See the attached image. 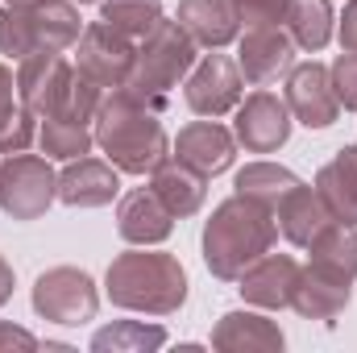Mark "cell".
Listing matches in <instances>:
<instances>
[{
    "instance_id": "obj_7",
    "label": "cell",
    "mask_w": 357,
    "mask_h": 353,
    "mask_svg": "<svg viewBox=\"0 0 357 353\" xmlns=\"http://www.w3.org/2000/svg\"><path fill=\"white\" fill-rule=\"evenodd\" d=\"M59 200V175L38 154H8L0 167V208L13 220H38Z\"/></svg>"
},
{
    "instance_id": "obj_35",
    "label": "cell",
    "mask_w": 357,
    "mask_h": 353,
    "mask_svg": "<svg viewBox=\"0 0 357 353\" xmlns=\"http://www.w3.org/2000/svg\"><path fill=\"white\" fill-rule=\"evenodd\" d=\"M341 46L357 50V0L345 4V17H341Z\"/></svg>"
},
{
    "instance_id": "obj_25",
    "label": "cell",
    "mask_w": 357,
    "mask_h": 353,
    "mask_svg": "<svg viewBox=\"0 0 357 353\" xmlns=\"http://www.w3.org/2000/svg\"><path fill=\"white\" fill-rule=\"evenodd\" d=\"M282 25L299 50H324L333 38V4L328 0H287L282 4Z\"/></svg>"
},
{
    "instance_id": "obj_17",
    "label": "cell",
    "mask_w": 357,
    "mask_h": 353,
    "mask_svg": "<svg viewBox=\"0 0 357 353\" xmlns=\"http://www.w3.org/2000/svg\"><path fill=\"white\" fill-rule=\"evenodd\" d=\"M337 216L328 212V204L320 200V191L316 187H291L278 204H274V225L282 229V237L291 241V246H312L328 225H333Z\"/></svg>"
},
{
    "instance_id": "obj_33",
    "label": "cell",
    "mask_w": 357,
    "mask_h": 353,
    "mask_svg": "<svg viewBox=\"0 0 357 353\" xmlns=\"http://www.w3.org/2000/svg\"><path fill=\"white\" fill-rule=\"evenodd\" d=\"M0 350H38V337L17 329V324H4L0 320Z\"/></svg>"
},
{
    "instance_id": "obj_29",
    "label": "cell",
    "mask_w": 357,
    "mask_h": 353,
    "mask_svg": "<svg viewBox=\"0 0 357 353\" xmlns=\"http://www.w3.org/2000/svg\"><path fill=\"white\" fill-rule=\"evenodd\" d=\"M100 21H108L116 33L142 42V38L162 21V0H104Z\"/></svg>"
},
{
    "instance_id": "obj_23",
    "label": "cell",
    "mask_w": 357,
    "mask_h": 353,
    "mask_svg": "<svg viewBox=\"0 0 357 353\" xmlns=\"http://www.w3.org/2000/svg\"><path fill=\"white\" fill-rule=\"evenodd\" d=\"M354 299V287L349 283H333L324 274H316L312 266L299 270V283H295V295H291V308L303 316V320H337Z\"/></svg>"
},
{
    "instance_id": "obj_21",
    "label": "cell",
    "mask_w": 357,
    "mask_h": 353,
    "mask_svg": "<svg viewBox=\"0 0 357 353\" xmlns=\"http://www.w3.org/2000/svg\"><path fill=\"white\" fill-rule=\"evenodd\" d=\"M316 191H320V200L328 204V212L341 225H354L357 229V146H345L333 163L320 167Z\"/></svg>"
},
{
    "instance_id": "obj_16",
    "label": "cell",
    "mask_w": 357,
    "mask_h": 353,
    "mask_svg": "<svg viewBox=\"0 0 357 353\" xmlns=\"http://www.w3.org/2000/svg\"><path fill=\"white\" fill-rule=\"evenodd\" d=\"M121 191V171L100 158H71L67 171L59 175V200L71 208H104Z\"/></svg>"
},
{
    "instance_id": "obj_6",
    "label": "cell",
    "mask_w": 357,
    "mask_h": 353,
    "mask_svg": "<svg viewBox=\"0 0 357 353\" xmlns=\"http://www.w3.org/2000/svg\"><path fill=\"white\" fill-rule=\"evenodd\" d=\"M33 312L42 320H50V324L79 329V324L96 320L100 291H96L88 270H79V266H54V270L38 274V283H33Z\"/></svg>"
},
{
    "instance_id": "obj_26",
    "label": "cell",
    "mask_w": 357,
    "mask_h": 353,
    "mask_svg": "<svg viewBox=\"0 0 357 353\" xmlns=\"http://www.w3.org/2000/svg\"><path fill=\"white\" fill-rule=\"evenodd\" d=\"M38 146H42V154H46V158H63V163H71V158L91 154L96 133H91V125L71 121V117H42Z\"/></svg>"
},
{
    "instance_id": "obj_31",
    "label": "cell",
    "mask_w": 357,
    "mask_h": 353,
    "mask_svg": "<svg viewBox=\"0 0 357 353\" xmlns=\"http://www.w3.org/2000/svg\"><path fill=\"white\" fill-rule=\"evenodd\" d=\"M229 4H233L237 21H241L245 29H254V25H278L287 0H229Z\"/></svg>"
},
{
    "instance_id": "obj_9",
    "label": "cell",
    "mask_w": 357,
    "mask_h": 353,
    "mask_svg": "<svg viewBox=\"0 0 357 353\" xmlns=\"http://www.w3.org/2000/svg\"><path fill=\"white\" fill-rule=\"evenodd\" d=\"M75 46H79V71L84 75H91L100 88H125L133 59H137L133 38L116 33L108 21H91Z\"/></svg>"
},
{
    "instance_id": "obj_15",
    "label": "cell",
    "mask_w": 357,
    "mask_h": 353,
    "mask_svg": "<svg viewBox=\"0 0 357 353\" xmlns=\"http://www.w3.org/2000/svg\"><path fill=\"white\" fill-rule=\"evenodd\" d=\"M299 270H303V266L295 262V258H287V254H262L258 262L237 278V283H241L237 291H241L245 303H254V308H270V312L291 308Z\"/></svg>"
},
{
    "instance_id": "obj_5",
    "label": "cell",
    "mask_w": 357,
    "mask_h": 353,
    "mask_svg": "<svg viewBox=\"0 0 357 353\" xmlns=\"http://www.w3.org/2000/svg\"><path fill=\"white\" fill-rule=\"evenodd\" d=\"M84 33L79 13L71 0H25V4H4L0 8V54L8 59H29L38 50L63 54L75 46Z\"/></svg>"
},
{
    "instance_id": "obj_32",
    "label": "cell",
    "mask_w": 357,
    "mask_h": 353,
    "mask_svg": "<svg viewBox=\"0 0 357 353\" xmlns=\"http://www.w3.org/2000/svg\"><path fill=\"white\" fill-rule=\"evenodd\" d=\"M328 75H333L337 100H341L345 108H357V50H345V54L328 67Z\"/></svg>"
},
{
    "instance_id": "obj_36",
    "label": "cell",
    "mask_w": 357,
    "mask_h": 353,
    "mask_svg": "<svg viewBox=\"0 0 357 353\" xmlns=\"http://www.w3.org/2000/svg\"><path fill=\"white\" fill-rule=\"evenodd\" d=\"M8 295H13V266L0 258V308L8 303Z\"/></svg>"
},
{
    "instance_id": "obj_2",
    "label": "cell",
    "mask_w": 357,
    "mask_h": 353,
    "mask_svg": "<svg viewBox=\"0 0 357 353\" xmlns=\"http://www.w3.org/2000/svg\"><path fill=\"white\" fill-rule=\"evenodd\" d=\"M274 237H278L274 212L262 208L258 200L233 195L216 204L212 220L204 225V266L220 283H237L262 254H270Z\"/></svg>"
},
{
    "instance_id": "obj_37",
    "label": "cell",
    "mask_w": 357,
    "mask_h": 353,
    "mask_svg": "<svg viewBox=\"0 0 357 353\" xmlns=\"http://www.w3.org/2000/svg\"><path fill=\"white\" fill-rule=\"evenodd\" d=\"M75 4H96V0H75Z\"/></svg>"
},
{
    "instance_id": "obj_13",
    "label": "cell",
    "mask_w": 357,
    "mask_h": 353,
    "mask_svg": "<svg viewBox=\"0 0 357 353\" xmlns=\"http://www.w3.org/2000/svg\"><path fill=\"white\" fill-rule=\"evenodd\" d=\"M237 67L254 88H266L278 75H287L295 67V42L287 29L278 25H254L245 29L241 46H237Z\"/></svg>"
},
{
    "instance_id": "obj_38",
    "label": "cell",
    "mask_w": 357,
    "mask_h": 353,
    "mask_svg": "<svg viewBox=\"0 0 357 353\" xmlns=\"http://www.w3.org/2000/svg\"><path fill=\"white\" fill-rule=\"evenodd\" d=\"M8 4H25V0H8Z\"/></svg>"
},
{
    "instance_id": "obj_14",
    "label": "cell",
    "mask_w": 357,
    "mask_h": 353,
    "mask_svg": "<svg viewBox=\"0 0 357 353\" xmlns=\"http://www.w3.org/2000/svg\"><path fill=\"white\" fill-rule=\"evenodd\" d=\"M183 167H191L195 175L212 179L220 175V171H229L233 167V158H237V137L225 129V125H216V117L212 121H191V125H183L175 137V154Z\"/></svg>"
},
{
    "instance_id": "obj_18",
    "label": "cell",
    "mask_w": 357,
    "mask_h": 353,
    "mask_svg": "<svg viewBox=\"0 0 357 353\" xmlns=\"http://www.w3.org/2000/svg\"><path fill=\"white\" fill-rule=\"evenodd\" d=\"M171 229H175V216L162 208V200L150 187H133L116 208V233L129 246H158L171 237Z\"/></svg>"
},
{
    "instance_id": "obj_10",
    "label": "cell",
    "mask_w": 357,
    "mask_h": 353,
    "mask_svg": "<svg viewBox=\"0 0 357 353\" xmlns=\"http://www.w3.org/2000/svg\"><path fill=\"white\" fill-rule=\"evenodd\" d=\"M241 88H245L241 67L229 54H208L199 67H191L183 96L195 117H225L241 104Z\"/></svg>"
},
{
    "instance_id": "obj_22",
    "label": "cell",
    "mask_w": 357,
    "mask_h": 353,
    "mask_svg": "<svg viewBox=\"0 0 357 353\" xmlns=\"http://www.w3.org/2000/svg\"><path fill=\"white\" fill-rule=\"evenodd\" d=\"M312 270L316 274H324V278H333V283H349L354 287L357 278V229L354 225H341V220H333L312 246Z\"/></svg>"
},
{
    "instance_id": "obj_1",
    "label": "cell",
    "mask_w": 357,
    "mask_h": 353,
    "mask_svg": "<svg viewBox=\"0 0 357 353\" xmlns=\"http://www.w3.org/2000/svg\"><path fill=\"white\" fill-rule=\"evenodd\" d=\"M162 112L137 104L129 91L112 88V96L100 100L96 108V146L108 154V163L125 175H150L158 171L171 154V142H167V129L158 121Z\"/></svg>"
},
{
    "instance_id": "obj_27",
    "label": "cell",
    "mask_w": 357,
    "mask_h": 353,
    "mask_svg": "<svg viewBox=\"0 0 357 353\" xmlns=\"http://www.w3.org/2000/svg\"><path fill=\"white\" fill-rule=\"evenodd\" d=\"M233 187H237V195L258 200L262 208L274 212V204H278L291 187H299V175L287 171V167H278V163H250L245 171H237Z\"/></svg>"
},
{
    "instance_id": "obj_34",
    "label": "cell",
    "mask_w": 357,
    "mask_h": 353,
    "mask_svg": "<svg viewBox=\"0 0 357 353\" xmlns=\"http://www.w3.org/2000/svg\"><path fill=\"white\" fill-rule=\"evenodd\" d=\"M13 96H17V75H13V71L0 63V121H4V117L17 108V104H13Z\"/></svg>"
},
{
    "instance_id": "obj_30",
    "label": "cell",
    "mask_w": 357,
    "mask_h": 353,
    "mask_svg": "<svg viewBox=\"0 0 357 353\" xmlns=\"http://www.w3.org/2000/svg\"><path fill=\"white\" fill-rule=\"evenodd\" d=\"M38 137V117L21 104L0 121V154H25Z\"/></svg>"
},
{
    "instance_id": "obj_11",
    "label": "cell",
    "mask_w": 357,
    "mask_h": 353,
    "mask_svg": "<svg viewBox=\"0 0 357 353\" xmlns=\"http://www.w3.org/2000/svg\"><path fill=\"white\" fill-rule=\"evenodd\" d=\"M233 137L250 150V154H274L278 146H287L291 137V108L287 100L254 91L237 104V121H233Z\"/></svg>"
},
{
    "instance_id": "obj_19",
    "label": "cell",
    "mask_w": 357,
    "mask_h": 353,
    "mask_svg": "<svg viewBox=\"0 0 357 353\" xmlns=\"http://www.w3.org/2000/svg\"><path fill=\"white\" fill-rule=\"evenodd\" d=\"M212 350L220 353H278L282 350V333L278 324L258 316V312H229L220 316V324L212 329Z\"/></svg>"
},
{
    "instance_id": "obj_4",
    "label": "cell",
    "mask_w": 357,
    "mask_h": 353,
    "mask_svg": "<svg viewBox=\"0 0 357 353\" xmlns=\"http://www.w3.org/2000/svg\"><path fill=\"white\" fill-rule=\"evenodd\" d=\"M191 67H195V42H191V33L178 21H167L162 17L142 38L137 59H133V71H129V80H125L121 91H129L137 104L162 112L167 100H171V91L178 88V80L191 75Z\"/></svg>"
},
{
    "instance_id": "obj_3",
    "label": "cell",
    "mask_w": 357,
    "mask_h": 353,
    "mask_svg": "<svg viewBox=\"0 0 357 353\" xmlns=\"http://www.w3.org/2000/svg\"><path fill=\"white\" fill-rule=\"evenodd\" d=\"M104 291L116 308L146 312V316H171L187 303V270L178 266L175 254L142 246V250L112 258L104 274Z\"/></svg>"
},
{
    "instance_id": "obj_28",
    "label": "cell",
    "mask_w": 357,
    "mask_h": 353,
    "mask_svg": "<svg viewBox=\"0 0 357 353\" xmlns=\"http://www.w3.org/2000/svg\"><path fill=\"white\" fill-rule=\"evenodd\" d=\"M167 345V329L162 324H142V320H116L108 329H100L91 337L96 353H150Z\"/></svg>"
},
{
    "instance_id": "obj_20",
    "label": "cell",
    "mask_w": 357,
    "mask_h": 353,
    "mask_svg": "<svg viewBox=\"0 0 357 353\" xmlns=\"http://www.w3.org/2000/svg\"><path fill=\"white\" fill-rule=\"evenodd\" d=\"M178 25L191 33L195 46H208V50L229 46L241 29L229 0H178Z\"/></svg>"
},
{
    "instance_id": "obj_24",
    "label": "cell",
    "mask_w": 357,
    "mask_h": 353,
    "mask_svg": "<svg viewBox=\"0 0 357 353\" xmlns=\"http://www.w3.org/2000/svg\"><path fill=\"white\" fill-rule=\"evenodd\" d=\"M150 191L162 200V208L175 220H183V216H195L204 204V175H195L178 158H167L158 171H150Z\"/></svg>"
},
{
    "instance_id": "obj_12",
    "label": "cell",
    "mask_w": 357,
    "mask_h": 353,
    "mask_svg": "<svg viewBox=\"0 0 357 353\" xmlns=\"http://www.w3.org/2000/svg\"><path fill=\"white\" fill-rule=\"evenodd\" d=\"M287 108L299 125L307 129H328L341 112V100L333 91V75L328 67L320 63H303V67H291L287 75Z\"/></svg>"
},
{
    "instance_id": "obj_8",
    "label": "cell",
    "mask_w": 357,
    "mask_h": 353,
    "mask_svg": "<svg viewBox=\"0 0 357 353\" xmlns=\"http://www.w3.org/2000/svg\"><path fill=\"white\" fill-rule=\"evenodd\" d=\"M71 80H75V67L54 54V50H38L29 59H21L17 67V96L21 104L42 121V117H59L67 108V96H71Z\"/></svg>"
}]
</instances>
